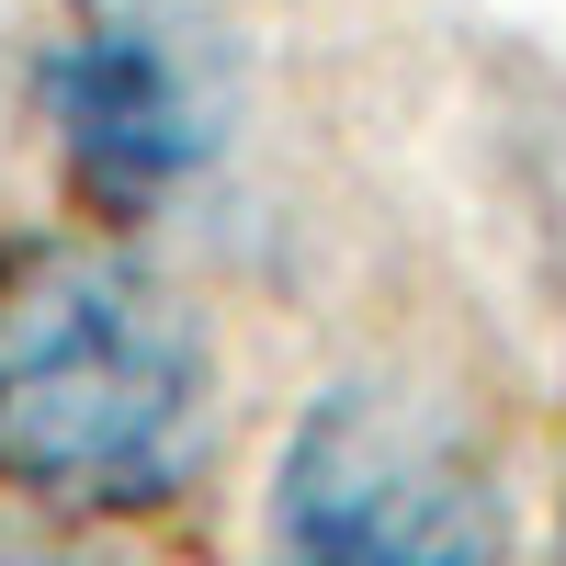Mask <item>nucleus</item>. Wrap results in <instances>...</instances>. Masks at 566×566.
Listing matches in <instances>:
<instances>
[{
    "instance_id": "f03ea898",
    "label": "nucleus",
    "mask_w": 566,
    "mask_h": 566,
    "mask_svg": "<svg viewBox=\"0 0 566 566\" xmlns=\"http://www.w3.org/2000/svg\"><path fill=\"white\" fill-rule=\"evenodd\" d=\"M272 566H510V510L442 419L328 386L272 464Z\"/></svg>"
},
{
    "instance_id": "20e7f679",
    "label": "nucleus",
    "mask_w": 566,
    "mask_h": 566,
    "mask_svg": "<svg viewBox=\"0 0 566 566\" xmlns=\"http://www.w3.org/2000/svg\"><path fill=\"white\" fill-rule=\"evenodd\" d=\"M0 566H114L91 544H57V533H0Z\"/></svg>"
},
{
    "instance_id": "7ed1b4c3",
    "label": "nucleus",
    "mask_w": 566,
    "mask_h": 566,
    "mask_svg": "<svg viewBox=\"0 0 566 566\" xmlns=\"http://www.w3.org/2000/svg\"><path fill=\"white\" fill-rule=\"evenodd\" d=\"M34 91H45V136H57L69 193L103 227L159 216L181 181L216 159V136H227L216 57L170 12H136V0H103V12L57 23Z\"/></svg>"
},
{
    "instance_id": "39448f33",
    "label": "nucleus",
    "mask_w": 566,
    "mask_h": 566,
    "mask_svg": "<svg viewBox=\"0 0 566 566\" xmlns=\"http://www.w3.org/2000/svg\"><path fill=\"white\" fill-rule=\"evenodd\" d=\"M555 566H566V555H555Z\"/></svg>"
},
{
    "instance_id": "f257e3e1",
    "label": "nucleus",
    "mask_w": 566,
    "mask_h": 566,
    "mask_svg": "<svg viewBox=\"0 0 566 566\" xmlns=\"http://www.w3.org/2000/svg\"><path fill=\"white\" fill-rule=\"evenodd\" d=\"M205 464V328L103 239L0 250V488L148 510Z\"/></svg>"
}]
</instances>
